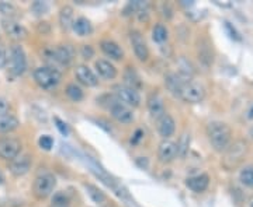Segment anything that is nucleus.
Wrapping results in <instances>:
<instances>
[{
    "instance_id": "nucleus-1",
    "label": "nucleus",
    "mask_w": 253,
    "mask_h": 207,
    "mask_svg": "<svg viewBox=\"0 0 253 207\" xmlns=\"http://www.w3.org/2000/svg\"><path fill=\"white\" fill-rule=\"evenodd\" d=\"M207 136L210 140V144L218 153H223L231 144L232 130L224 122H210L207 126Z\"/></svg>"
},
{
    "instance_id": "nucleus-2",
    "label": "nucleus",
    "mask_w": 253,
    "mask_h": 207,
    "mask_svg": "<svg viewBox=\"0 0 253 207\" xmlns=\"http://www.w3.org/2000/svg\"><path fill=\"white\" fill-rule=\"evenodd\" d=\"M44 59L50 63V68L58 69V66L68 68L73 62L75 50L71 45H56V46H48L42 50Z\"/></svg>"
},
{
    "instance_id": "nucleus-3",
    "label": "nucleus",
    "mask_w": 253,
    "mask_h": 207,
    "mask_svg": "<svg viewBox=\"0 0 253 207\" xmlns=\"http://www.w3.org/2000/svg\"><path fill=\"white\" fill-rule=\"evenodd\" d=\"M32 77L40 89L51 91L56 89L58 84L61 83L62 73L58 69H54L50 66H40L32 71Z\"/></svg>"
},
{
    "instance_id": "nucleus-4",
    "label": "nucleus",
    "mask_w": 253,
    "mask_h": 207,
    "mask_svg": "<svg viewBox=\"0 0 253 207\" xmlns=\"http://www.w3.org/2000/svg\"><path fill=\"white\" fill-rule=\"evenodd\" d=\"M56 186V178L52 172H41L32 182V193L38 200H44L52 195L54 189Z\"/></svg>"
},
{
    "instance_id": "nucleus-5",
    "label": "nucleus",
    "mask_w": 253,
    "mask_h": 207,
    "mask_svg": "<svg viewBox=\"0 0 253 207\" xmlns=\"http://www.w3.org/2000/svg\"><path fill=\"white\" fill-rule=\"evenodd\" d=\"M248 151V143L245 140H236L233 144H229V147L225 150L223 165L226 169L236 168L243 161Z\"/></svg>"
},
{
    "instance_id": "nucleus-6",
    "label": "nucleus",
    "mask_w": 253,
    "mask_h": 207,
    "mask_svg": "<svg viewBox=\"0 0 253 207\" xmlns=\"http://www.w3.org/2000/svg\"><path fill=\"white\" fill-rule=\"evenodd\" d=\"M7 62H9V69L13 76L19 77L21 74H24V71L27 70V56L23 46H20L19 44L13 45L7 56Z\"/></svg>"
},
{
    "instance_id": "nucleus-7",
    "label": "nucleus",
    "mask_w": 253,
    "mask_h": 207,
    "mask_svg": "<svg viewBox=\"0 0 253 207\" xmlns=\"http://www.w3.org/2000/svg\"><path fill=\"white\" fill-rule=\"evenodd\" d=\"M204 97H205L204 86L198 81H194L193 79L184 83L182 91H180V95H179V98H182L187 104H198L204 99Z\"/></svg>"
},
{
    "instance_id": "nucleus-8",
    "label": "nucleus",
    "mask_w": 253,
    "mask_h": 207,
    "mask_svg": "<svg viewBox=\"0 0 253 207\" xmlns=\"http://www.w3.org/2000/svg\"><path fill=\"white\" fill-rule=\"evenodd\" d=\"M114 95L120 102L130 108H137L141 105V95L137 90L131 89L125 84H118L114 87Z\"/></svg>"
},
{
    "instance_id": "nucleus-9",
    "label": "nucleus",
    "mask_w": 253,
    "mask_h": 207,
    "mask_svg": "<svg viewBox=\"0 0 253 207\" xmlns=\"http://www.w3.org/2000/svg\"><path fill=\"white\" fill-rule=\"evenodd\" d=\"M109 111L112 114V119H115L118 123L128 125V123L134 122V112H132V109L130 107H127L125 104L120 102L115 97L109 104Z\"/></svg>"
},
{
    "instance_id": "nucleus-10",
    "label": "nucleus",
    "mask_w": 253,
    "mask_h": 207,
    "mask_svg": "<svg viewBox=\"0 0 253 207\" xmlns=\"http://www.w3.org/2000/svg\"><path fill=\"white\" fill-rule=\"evenodd\" d=\"M130 42H131L132 49H134V53L137 56V59L141 60V62H146L151 56V52H149V48H148V44L143 38L141 31L138 30H132L130 32Z\"/></svg>"
},
{
    "instance_id": "nucleus-11",
    "label": "nucleus",
    "mask_w": 253,
    "mask_h": 207,
    "mask_svg": "<svg viewBox=\"0 0 253 207\" xmlns=\"http://www.w3.org/2000/svg\"><path fill=\"white\" fill-rule=\"evenodd\" d=\"M1 28L4 31V34L14 42H20L24 41L28 35V31L27 28L16 20H11V19H3L1 20Z\"/></svg>"
},
{
    "instance_id": "nucleus-12",
    "label": "nucleus",
    "mask_w": 253,
    "mask_h": 207,
    "mask_svg": "<svg viewBox=\"0 0 253 207\" xmlns=\"http://www.w3.org/2000/svg\"><path fill=\"white\" fill-rule=\"evenodd\" d=\"M32 165V157L28 153H20L16 158H13L10 161V169L13 177H24L26 174H28Z\"/></svg>"
},
{
    "instance_id": "nucleus-13",
    "label": "nucleus",
    "mask_w": 253,
    "mask_h": 207,
    "mask_svg": "<svg viewBox=\"0 0 253 207\" xmlns=\"http://www.w3.org/2000/svg\"><path fill=\"white\" fill-rule=\"evenodd\" d=\"M21 153V143L16 138H0V158L11 161Z\"/></svg>"
},
{
    "instance_id": "nucleus-14",
    "label": "nucleus",
    "mask_w": 253,
    "mask_h": 207,
    "mask_svg": "<svg viewBox=\"0 0 253 207\" xmlns=\"http://www.w3.org/2000/svg\"><path fill=\"white\" fill-rule=\"evenodd\" d=\"M76 80L86 87H96L99 84V77L87 65H78L75 68Z\"/></svg>"
},
{
    "instance_id": "nucleus-15",
    "label": "nucleus",
    "mask_w": 253,
    "mask_h": 207,
    "mask_svg": "<svg viewBox=\"0 0 253 207\" xmlns=\"http://www.w3.org/2000/svg\"><path fill=\"white\" fill-rule=\"evenodd\" d=\"M177 157V143H174L169 138H163L158 147V158L163 164L172 162Z\"/></svg>"
},
{
    "instance_id": "nucleus-16",
    "label": "nucleus",
    "mask_w": 253,
    "mask_h": 207,
    "mask_svg": "<svg viewBox=\"0 0 253 207\" xmlns=\"http://www.w3.org/2000/svg\"><path fill=\"white\" fill-rule=\"evenodd\" d=\"M197 56H198V62L204 65L205 68L211 66L214 62V52L213 45L210 44V41L207 38L198 40L197 42Z\"/></svg>"
},
{
    "instance_id": "nucleus-17",
    "label": "nucleus",
    "mask_w": 253,
    "mask_h": 207,
    "mask_svg": "<svg viewBox=\"0 0 253 207\" xmlns=\"http://www.w3.org/2000/svg\"><path fill=\"white\" fill-rule=\"evenodd\" d=\"M101 52L112 60H122L124 59V49L112 40H103L100 42Z\"/></svg>"
},
{
    "instance_id": "nucleus-18",
    "label": "nucleus",
    "mask_w": 253,
    "mask_h": 207,
    "mask_svg": "<svg viewBox=\"0 0 253 207\" xmlns=\"http://www.w3.org/2000/svg\"><path fill=\"white\" fill-rule=\"evenodd\" d=\"M186 186L194 193H202L210 186V177L207 174H198L186 179Z\"/></svg>"
},
{
    "instance_id": "nucleus-19",
    "label": "nucleus",
    "mask_w": 253,
    "mask_h": 207,
    "mask_svg": "<svg viewBox=\"0 0 253 207\" xmlns=\"http://www.w3.org/2000/svg\"><path fill=\"white\" fill-rule=\"evenodd\" d=\"M94 69L97 71V74L106 80H114L117 77L118 71L117 68L112 65L110 60L107 59H99L94 62Z\"/></svg>"
},
{
    "instance_id": "nucleus-20",
    "label": "nucleus",
    "mask_w": 253,
    "mask_h": 207,
    "mask_svg": "<svg viewBox=\"0 0 253 207\" xmlns=\"http://www.w3.org/2000/svg\"><path fill=\"white\" fill-rule=\"evenodd\" d=\"M148 111L153 119H161L166 114L163 99L159 94H152L148 98Z\"/></svg>"
},
{
    "instance_id": "nucleus-21",
    "label": "nucleus",
    "mask_w": 253,
    "mask_h": 207,
    "mask_svg": "<svg viewBox=\"0 0 253 207\" xmlns=\"http://www.w3.org/2000/svg\"><path fill=\"white\" fill-rule=\"evenodd\" d=\"M174 130H176V122L170 115L165 114L162 118L158 119V132L163 138H169L173 136Z\"/></svg>"
},
{
    "instance_id": "nucleus-22",
    "label": "nucleus",
    "mask_w": 253,
    "mask_h": 207,
    "mask_svg": "<svg viewBox=\"0 0 253 207\" xmlns=\"http://www.w3.org/2000/svg\"><path fill=\"white\" fill-rule=\"evenodd\" d=\"M184 83H186V80H183L177 73H168L165 76V86H166V89L169 90L173 95H176V97L180 95V91H182Z\"/></svg>"
},
{
    "instance_id": "nucleus-23",
    "label": "nucleus",
    "mask_w": 253,
    "mask_h": 207,
    "mask_svg": "<svg viewBox=\"0 0 253 207\" xmlns=\"http://www.w3.org/2000/svg\"><path fill=\"white\" fill-rule=\"evenodd\" d=\"M75 11L71 6H63L59 10V25L63 31L72 30L73 21H75Z\"/></svg>"
},
{
    "instance_id": "nucleus-24",
    "label": "nucleus",
    "mask_w": 253,
    "mask_h": 207,
    "mask_svg": "<svg viewBox=\"0 0 253 207\" xmlns=\"http://www.w3.org/2000/svg\"><path fill=\"white\" fill-rule=\"evenodd\" d=\"M124 83H125V86H128V87H131L134 90H138L142 87V81H141V77L138 76V73H137V70L135 68H131V66H128L125 71H124Z\"/></svg>"
},
{
    "instance_id": "nucleus-25",
    "label": "nucleus",
    "mask_w": 253,
    "mask_h": 207,
    "mask_svg": "<svg viewBox=\"0 0 253 207\" xmlns=\"http://www.w3.org/2000/svg\"><path fill=\"white\" fill-rule=\"evenodd\" d=\"M72 30L75 31L79 37H89L91 32H93V27H91V23L86 17H79L73 21V25H72Z\"/></svg>"
},
{
    "instance_id": "nucleus-26",
    "label": "nucleus",
    "mask_w": 253,
    "mask_h": 207,
    "mask_svg": "<svg viewBox=\"0 0 253 207\" xmlns=\"http://www.w3.org/2000/svg\"><path fill=\"white\" fill-rule=\"evenodd\" d=\"M19 126H20V120L11 114L0 118V133H10Z\"/></svg>"
},
{
    "instance_id": "nucleus-27",
    "label": "nucleus",
    "mask_w": 253,
    "mask_h": 207,
    "mask_svg": "<svg viewBox=\"0 0 253 207\" xmlns=\"http://www.w3.org/2000/svg\"><path fill=\"white\" fill-rule=\"evenodd\" d=\"M65 92H66V95H68L73 102H81L82 99L84 98L83 90H82L81 86L76 84V83H69V84L66 86V89H65Z\"/></svg>"
},
{
    "instance_id": "nucleus-28",
    "label": "nucleus",
    "mask_w": 253,
    "mask_h": 207,
    "mask_svg": "<svg viewBox=\"0 0 253 207\" xmlns=\"http://www.w3.org/2000/svg\"><path fill=\"white\" fill-rule=\"evenodd\" d=\"M169 38V31L163 24H155L152 28V40L158 44H163Z\"/></svg>"
},
{
    "instance_id": "nucleus-29",
    "label": "nucleus",
    "mask_w": 253,
    "mask_h": 207,
    "mask_svg": "<svg viewBox=\"0 0 253 207\" xmlns=\"http://www.w3.org/2000/svg\"><path fill=\"white\" fill-rule=\"evenodd\" d=\"M86 187V190H87V193H89V196L91 197V200L94 202V203H97V205H100L103 202H106V195L101 192L100 189L97 186H94V185H90V184H86L84 185Z\"/></svg>"
},
{
    "instance_id": "nucleus-30",
    "label": "nucleus",
    "mask_w": 253,
    "mask_h": 207,
    "mask_svg": "<svg viewBox=\"0 0 253 207\" xmlns=\"http://www.w3.org/2000/svg\"><path fill=\"white\" fill-rule=\"evenodd\" d=\"M0 14L3 16V19H11L14 20V17L19 14V10L14 4L7 3V1H1L0 3Z\"/></svg>"
},
{
    "instance_id": "nucleus-31",
    "label": "nucleus",
    "mask_w": 253,
    "mask_h": 207,
    "mask_svg": "<svg viewBox=\"0 0 253 207\" xmlns=\"http://www.w3.org/2000/svg\"><path fill=\"white\" fill-rule=\"evenodd\" d=\"M239 179L245 186L253 189V165H246L245 168H242V171L239 174Z\"/></svg>"
},
{
    "instance_id": "nucleus-32",
    "label": "nucleus",
    "mask_w": 253,
    "mask_h": 207,
    "mask_svg": "<svg viewBox=\"0 0 253 207\" xmlns=\"http://www.w3.org/2000/svg\"><path fill=\"white\" fill-rule=\"evenodd\" d=\"M189 144H190V136L184 132L182 136H180V140L177 143V156L180 157H184L186 153H187V148H189Z\"/></svg>"
},
{
    "instance_id": "nucleus-33",
    "label": "nucleus",
    "mask_w": 253,
    "mask_h": 207,
    "mask_svg": "<svg viewBox=\"0 0 253 207\" xmlns=\"http://www.w3.org/2000/svg\"><path fill=\"white\" fill-rule=\"evenodd\" d=\"M69 203H71V199L68 197V195L65 192H58L52 197L51 206H63V205H69Z\"/></svg>"
},
{
    "instance_id": "nucleus-34",
    "label": "nucleus",
    "mask_w": 253,
    "mask_h": 207,
    "mask_svg": "<svg viewBox=\"0 0 253 207\" xmlns=\"http://www.w3.org/2000/svg\"><path fill=\"white\" fill-rule=\"evenodd\" d=\"M48 4L45 3V1H34L32 4H31V11L35 14V16H44V14H47L48 13Z\"/></svg>"
},
{
    "instance_id": "nucleus-35",
    "label": "nucleus",
    "mask_w": 253,
    "mask_h": 207,
    "mask_svg": "<svg viewBox=\"0 0 253 207\" xmlns=\"http://www.w3.org/2000/svg\"><path fill=\"white\" fill-rule=\"evenodd\" d=\"M38 146H40L42 150H45V151H50L52 146H54V138L48 136V135H44V136H41L40 140H38Z\"/></svg>"
},
{
    "instance_id": "nucleus-36",
    "label": "nucleus",
    "mask_w": 253,
    "mask_h": 207,
    "mask_svg": "<svg viewBox=\"0 0 253 207\" xmlns=\"http://www.w3.org/2000/svg\"><path fill=\"white\" fill-rule=\"evenodd\" d=\"M55 120V123H56V128H58V130L61 132L63 136H68L69 135V126L63 122V120H61L59 118H55L54 119Z\"/></svg>"
},
{
    "instance_id": "nucleus-37",
    "label": "nucleus",
    "mask_w": 253,
    "mask_h": 207,
    "mask_svg": "<svg viewBox=\"0 0 253 207\" xmlns=\"http://www.w3.org/2000/svg\"><path fill=\"white\" fill-rule=\"evenodd\" d=\"M81 55L84 58V59H91L94 56V49L91 48L90 45H82Z\"/></svg>"
},
{
    "instance_id": "nucleus-38",
    "label": "nucleus",
    "mask_w": 253,
    "mask_h": 207,
    "mask_svg": "<svg viewBox=\"0 0 253 207\" xmlns=\"http://www.w3.org/2000/svg\"><path fill=\"white\" fill-rule=\"evenodd\" d=\"M7 56H9L7 55V50L4 48V45L0 42V69L7 65Z\"/></svg>"
},
{
    "instance_id": "nucleus-39",
    "label": "nucleus",
    "mask_w": 253,
    "mask_h": 207,
    "mask_svg": "<svg viewBox=\"0 0 253 207\" xmlns=\"http://www.w3.org/2000/svg\"><path fill=\"white\" fill-rule=\"evenodd\" d=\"M9 111H10V105H9V102H7L4 98H1V97H0V118H1V116L9 115Z\"/></svg>"
},
{
    "instance_id": "nucleus-40",
    "label": "nucleus",
    "mask_w": 253,
    "mask_h": 207,
    "mask_svg": "<svg viewBox=\"0 0 253 207\" xmlns=\"http://www.w3.org/2000/svg\"><path fill=\"white\" fill-rule=\"evenodd\" d=\"M142 136H143V132H142L141 129H140V130H137V132H135V135H134V138H131V143L137 144V143H138V141L142 138Z\"/></svg>"
},
{
    "instance_id": "nucleus-41",
    "label": "nucleus",
    "mask_w": 253,
    "mask_h": 207,
    "mask_svg": "<svg viewBox=\"0 0 253 207\" xmlns=\"http://www.w3.org/2000/svg\"><path fill=\"white\" fill-rule=\"evenodd\" d=\"M248 203H249V207H253V196L249 199V202H248Z\"/></svg>"
},
{
    "instance_id": "nucleus-42",
    "label": "nucleus",
    "mask_w": 253,
    "mask_h": 207,
    "mask_svg": "<svg viewBox=\"0 0 253 207\" xmlns=\"http://www.w3.org/2000/svg\"><path fill=\"white\" fill-rule=\"evenodd\" d=\"M249 136H251V138H252V140H253V126L251 128V130H249Z\"/></svg>"
},
{
    "instance_id": "nucleus-43",
    "label": "nucleus",
    "mask_w": 253,
    "mask_h": 207,
    "mask_svg": "<svg viewBox=\"0 0 253 207\" xmlns=\"http://www.w3.org/2000/svg\"><path fill=\"white\" fill-rule=\"evenodd\" d=\"M51 207H71L69 205H63V206H51Z\"/></svg>"
},
{
    "instance_id": "nucleus-44",
    "label": "nucleus",
    "mask_w": 253,
    "mask_h": 207,
    "mask_svg": "<svg viewBox=\"0 0 253 207\" xmlns=\"http://www.w3.org/2000/svg\"><path fill=\"white\" fill-rule=\"evenodd\" d=\"M1 184H3V177L0 175V185H1Z\"/></svg>"
}]
</instances>
